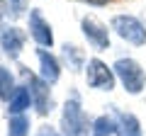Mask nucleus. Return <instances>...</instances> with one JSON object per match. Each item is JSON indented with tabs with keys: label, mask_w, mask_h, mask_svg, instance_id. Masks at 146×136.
Wrapping results in <instances>:
<instances>
[{
	"label": "nucleus",
	"mask_w": 146,
	"mask_h": 136,
	"mask_svg": "<svg viewBox=\"0 0 146 136\" xmlns=\"http://www.w3.org/2000/svg\"><path fill=\"white\" fill-rule=\"evenodd\" d=\"M115 73H117V78L122 80V85H124L127 92L136 95V92L144 90L146 73H144V68H141L134 58H119V61L115 63Z\"/></svg>",
	"instance_id": "nucleus-1"
},
{
	"label": "nucleus",
	"mask_w": 146,
	"mask_h": 136,
	"mask_svg": "<svg viewBox=\"0 0 146 136\" xmlns=\"http://www.w3.org/2000/svg\"><path fill=\"white\" fill-rule=\"evenodd\" d=\"M61 129L63 136H88V131H93V126L88 124V117L83 114L78 100H71L63 107V117H61Z\"/></svg>",
	"instance_id": "nucleus-2"
},
{
	"label": "nucleus",
	"mask_w": 146,
	"mask_h": 136,
	"mask_svg": "<svg viewBox=\"0 0 146 136\" xmlns=\"http://www.w3.org/2000/svg\"><path fill=\"white\" fill-rule=\"evenodd\" d=\"M112 29H115L124 42L134 44V46H144L146 44V27L131 15H117L115 20H112Z\"/></svg>",
	"instance_id": "nucleus-3"
},
{
	"label": "nucleus",
	"mask_w": 146,
	"mask_h": 136,
	"mask_svg": "<svg viewBox=\"0 0 146 136\" xmlns=\"http://www.w3.org/2000/svg\"><path fill=\"white\" fill-rule=\"evenodd\" d=\"M85 78H88V85L95 88V90H112L115 88V73H112L100 58H90L88 61Z\"/></svg>",
	"instance_id": "nucleus-4"
},
{
	"label": "nucleus",
	"mask_w": 146,
	"mask_h": 136,
	"mask_svg": "<svg viewBox=\"0 0 146 136\" xmlns=\"http://www.w3.org/2000/svg\"><path fill=\"white\" fill-rule=\"evenodd\" d=\"M83 34L88 37V42L93 44L95 49H107L110 46L107 27H105L100 20H95V17H83Z\"/></svg>",
	"instance_id": "nucleus-5"
},
{
	"label": "nucleus",
	"mask_w": 146,
	"mask_h": 136,
	"mask_svg": "<svg viewBox=\"0 0 146 136\" xmlns=\"http://www.w3.org/2000/svg\"><path fill=\"white\" fill-rule=\"evenodd\" d=\"M29 32H32V37H34L36 44H42V46H51V44H54L51 27H49V22L42 17L39 10H32L29 12Z\"/></svg>",
	"instance_id": "nucleus-6"
},
{
	"label": "nucleus",
	"mask_w": 146,
	"mask_h": 136,
	"mask_svg": "<svg viewBox=\"0 0 146 136\" xmlns=\"http://www.w3.org/2000/svg\"><path fill=\"white\" fill-rule=\"evenodd\" d=\"M0 44H3V49H5V53L10 58H17L20 51H22V46H25V34L17 27H7L0 34Z\"/></svg>",
	"instance_id": "nucleus-7"
},
{
	"label": "nucleus",
	"mask_w": 146,
	"mask_h": 136,
	"mask_svg": "<svg viewBox=\"0 0 146 136\" xmlns=\"http://www.w3.org/2000/svg\"><path fill=\"white\" fill-rule=\"evenodd\" d=\"M29 85H32L29 95L34 97V105H36V110H39V114H46V112H49V88H46V85L49 83H44V80L29 75Z\"/></svg>",
	"instance_id": "nucleus-8"
},
{
	"label": "nucleus",
	"mask_w": 146,
	"mask_h": 136,
	"mask_svg": "<svg viewBox=\"0 0 146 136\" xmlns=\"http://www.w3.org/2000/svg\"><path fill=\"white\" fill-rule=\"evenodd\" d=\"M39 63H42V80H44V83H56L58 73H61V71H58L56 58L42 49V51H39Z\"/></svg>",
	"instance_id": "nucleus-9"
},
{
	"label": "nucleus",
	"mask_w": 146,
	"mask_h": 136,
	"mask_svg": "<svg viewBox=\"0 0 146 136\" xmlns=\"http://www.w3.org/2000/svg\"><path fill=\"white\" fill-rule=\"evenodd\" d=\"M29 102H32L29 90L27 88H15V92H12V97H10V112L12 114H22V112L29 107Z\"/></svg>",
	"instance_id": "nucleus-10"
},
{
	"label": "nucleus",
	"mask_w": 146,
	"mask_h": 136,
	"mask_svg": "<svg viewBox=\"0 0 146 136\" xmlns=\"http://www.w3.org/2000/svg\"><path fill=\"white\" fill-rule=\"evenodd\" d=\"M117 134H119V136H141V126H139V119H136L134 114H119Z\"/></svg>",
	"instance_id": "nucleus-11"
},
{
	"label": "nucleus",
	"mask_w": 146,
	"mask_h": 136,
	"mask_svg": "<svg viewBox=\"0 0 146 136\" xmlns=\"http://www.w3.org/2000/svg\"><path fill=\"white\" fill-rule=\"evenodd\" d=\"M15 92V78L7 68L0 66V100H10Z\"/></svg>",
	"instance_id": "nucleus-12"
},
{
	"label": "nucleus",
	"mask_w": 146,
	"mask_h": 136,
	"mask_svg": "<svg viewBox=\"0 0 146 136\" xmlns=\"http://www.w3.org/2000/svg\"><path fill=\"white\" fill-rule=\"evenodd\" d=\"M117 134V124L112 117H100L93 124V136H112Z\"/></svg>",
	"instance_id": "nucleus-13"
},
{
	"label": "nucleus",
	"mask_w": 146,
	"mask_h": 136,
	"mask_svg": "<svg viewBox=\"0 0 146 136\" xmlns=\"http://www.w3.org/2000/svg\"><path fill=\"white\" fill-rule=\"evenodd\" d=\"M27 134H29V121H27V117L25 114H12L7 136H27Z\"/></svg>",
	"instance_id": "nucleus-14"
},
{
	"label": "nucleus",
	"mask_w": 146,
	"mask_h": 136,
	"mask_svg": "<svg viewBox=\"0 0 146 136\" xmlns=\"http://www.w3.org/2000/svg\"><path fill=\"white\" fill-rule=\"evenodd\" d=\"M36 136H58V134H56V131L51 129V126H42V129H39V134H36Z\"/></svg>",
	"instance_id": "nucleus-15"
},
{
	"label": "nucleus",
	"mask_w": 146,
	"mask_h": 136,
	"mask_svg": "<svg viewBox=\"0 0 146 136\" xmlns=\"http://www.w3.org/2000/svg\"><path fill=\"white\" fill-rule=\"evenodd\" d=\"M3 15H5V0H0V20H3Z\"/></svg>",
	"instance_id": "nucleus-16"
},
{
	"label": "nucleus",
	"mask_w": 146,
	"mask_h": 136,
	"mask_svg": "<svg viewBox=\"0 0 146 136\" xmlns=\"http://www.w3.org/2000/svg\"><path fill=\"white\" fill-rule=\"evenodd\" d=\"M90 3H107V0H90Z\"/></svg>",
	"instance_id": "nucleus-17"
}]
</instances>
